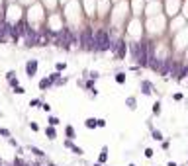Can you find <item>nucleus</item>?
Returning a JSON list of instances; mask_svg holds the SVG:
<instances>
[{
	"label": "nucleus",
	"instance_id": "obj_22",
	"mask_svg": "<svg viewBox=\"0 0 188 166\" xmlns=\"http://www.w3.org/2000/svg\"><path fill=\"white\" fill-rule=\"evenodd\" d=\"M0 137H4V139H10V137H12V133H10L8 129H4V127H2V129H0Z\"/></svg>",
	"mask_w": 188,
	"mask_h": 166
},
{
	"label": "nucleus",
	"instance_id": "obj_3",
	"mask_svg": "<svg viewBox=\"0 0 188 166\" xmlns=\"http://www.w3.org/2000/svg\"><path fill=\"white\" fill-rule=\"evenodd\" d=\"M78 47L86 53H94V29L90 25H84L78 31Z\"/></svg>",
	"mask_w": 188,
	"mask_h": 166
},
{
	"label": "nucleus",
	"instance_id": "obj_39",
	"mask_svg": "<svg viewBox=\"0 0 188 166\" xmlns=\"http://www.w3.org/2000/svg\"><path fill=\"white\" fill-rule=\"evenodd\" d=\"M169 166H178V164H176V162H169Z\"/></svg>",
	"mask_w": 188,
	"mask_h": 166
},
{
	"label": "nucleus",
	"instance_id": "obj_14",
	"mask_svg": "<svg viewBox=\"0 0 188 166\" xmlns=\"http://www.w3.org/2000/svg\"><path fill=\"white\" fill-rule=\"evenodd\" d=\"M49 88H53V84H51V80L49 78H41L39 80V90H49Z\"/></svg>",
	"mask_w": 188,
	"mask_h": 166
},
{
	"label": "nucleus",
	"instance_id": "obj_19",
	"mask_svg": "<svg viewBox=\"0 0 188 166\" xmlns=\"http://www.w3.org/2000/svg\"><path fill=\"white\" fill-rule=\"evenodd\" d=\"M41 104H43V100H41V98H34V100L30 102L31 108H41Z\"/></svg>",
	"mask_w": 188,
	"mask_h": 166
},
{
	"label": "nucleus",
	"instance_id": "obj_24",
	"mask_svg": "<svg viewBox=\"0 0 188 166\" xmlns=\"http://www.w3.org/2000/svg\"><path fill=\"white\" fill-rule=\"evenodd\" d=\"M8 86H10V88L20 86V84H18V78H10V80H8Z\"/></svg>",
	"mask_w": 188,
	"mask_h": 166
},
{
	"label": "nucleus",
	"instance_id": "obj_41",
	"mask_svg": "<svg viewBox=\"0 0 188 166\" xmlns=\"http://www.w3.org/2000/svg\"><path fill=\"white\" fill-rule=\"evenodd\" d=\"M130 166H135V164H130Z\"/></svg>",
	"mask_w": 188,
	"mask_h": 166
},
{
	"label": "nucleus",
	"instance_id": "obj_18",
	"mask_svg": "<svg viewBox=\"0 0 188 166\" xmlns=\"http://www.w3.org/2000/svg\"><path fill=\"white\" fill-rule=\"evenodd\" d=\"M47 123L53 125V127H57V125H59V117H57V115H49V117H47Z\"/></svg>",
	"mask_w": 188,
	"mask_h": 166
},
{
	"label": "nucleus",
	"instance_id": "obj_33",
	"mask_svg": "<svg viewBox=\"0 0 188 166\" xmlns=\"http://www.w3.org/2000/svg\"><path fill=\"white\" fill-rule=\"evenodd\" d=\"M161 147H163V151H166V149L170 147V143L169 141H161Z\"/></svg>",
	"mask_w": 188,
	"mask_h": 166
},
{
	"label": "nucleus",
	"instance_id": "obj_21",
	"mask_svg": "<svg viewBox=\"0 0 188 166\" xmlns=\"http://www.w3.org/2000/svg\"><path fill=\"white\" fill-rule=\"evenodd\" d=\"M67 82H69V78H67V76H61V78H59L57 82H55V86H65Z\"/></svg>",
	"mask_w": 188,
	"mask_h": 166
},
{
	"label": "nucleus",
	"instance_id": "obj_35",
	"mask_svg": "<svg viewBox=\"0 0 188 166\" xmlns=\"http://www.w3.org/2000/svg\"><path fill=\"white\" fill-rule=\"evenodd\" d=\"M96 96H98V90H96V88H92V90H90V98H96Z\"/></svg>",
	"mask_w": 188,
	"mask_h": 166
},
{
	"label": "nucleus",
	"instance_id": "obj_5",
	"mask_svg": "<svg viewBox=\"0 0 188 166\" xmlns=\"http://www.w3.org/2000/svg\"><path fill=\"white\" fill-rule=\"evenodd\" d=\"M37 71H39V61H37V59H30V61L26 63V74H28L30 78H34L37 74Z\"/></svg>",
	"mask_w": 188,
	"mask_h": 166
},
{
	"label": "nucleus",
	"instance_id": "obj_36",
	"mask_svg": "<svg viewBox=\"0 0 188 166\" xmlns=\"http://www.w3.org/2000/svg\"><path fill=\"white\" fill-rule=\"evenodd\" d=\"M41 108H43V111H51V106H49V104H45V102L41 104Z\"/></svg>",
	"mask_w": 188,
	"mask_h": 166
},
{
	"label": "nucleus",
	"instance_id": "obj_7",
	"mask_svg": "<svg viewBox=\"0 0 188 166\" xmlns=\"http://www.w3.org/2000/svg\"><path fill=\"white\" fill-rule=\"evenodd\" d=\"M63 147H65V149H71V151H73L74 154H78V156H82V154H84V151H82V149H80V147H77V145H74V143L71 141V139H67V141L63 143Z\"/></svg>",
	"mask_w": 188,
	"mask_h": 166
},
{
	"label": "nucleus",
	"instance_id": "obj_17",
	"mask_svg": "<svg viewBox=\"0 0 188 166\" xmlns=\"http://www.w3.org/2000/svg\"><path fill=\"white\" fill-rule=\"evenodd\" d=\"M114 80H116L118 84H126V74H123V72H116Z\"/></svg>",
	"mask_w": 188,
	"mask_h": 166
},
{
	"label": "nucleus",
	"instance_id": "obj_12",
	"mask_svg": "<svg viewBox=\"0 0 188 166\" xmlns=\"http://www.w3.org/2000/svg\"><path fill=\"white\" fill-rule=\"evenodd\" d=\"M84 127H86V129H96V127H98V119H96V117H88V119L84 121Z\"/></svg>",
	"mask_w": 188,
	"mask_h": 166
},
{
	"label": "nucleus",
	"instance_id": "obj_25",
	"mask_svg": "<svg viewBox=\"0 0 188 166\" xmlns=\"http://www.w3.org/2000/svg\"><path fill=\"white\" fill-rule=\"evenodd\" d=\"M65 68H67V63H57V65H55V71H59V72L65 71Z\"/></svg>",
	"mask_w": 188,
	"mask_h": 166
},
{
	"label": "nucleus",
	"instance_id": "obj_34",
	"mask_svg": "<svg viewBox=\"0 0 188 166\" xmlns=\"http://www.w3.org/2000/svg\"><path fill=\"white\" fill-rule=\"evenodd\" d=\"M8 143L12 145V147H16V149H18V141H16V139H12V137H10V139H8Z\"/></svg>",
	"mask_w": 188,
	"mask_h": 166
},
{
	"label": "nucleus",
	"instance_id": "obj_27",
	"mask_svg": "<svg viewBox=\"0 0 188 166\" xmlns=\"http://www.w3.org/2000/svg\"><path fill=\"white\" fill-rule=\"evenodd\" d=\"M90 78H92V80H98V78H100V72H96V71H90Z\"/></svg>",
	"mask_w": 188,
	"mask_h": 166
},
{
	"label": "nucleus",
	"instance_id": "obj_9",
	"mask_svg": "<svg viewBox=\"0 0 188 166\" xmlns=\"http://www.w3.org/2000/svg\"><path fill=\"white\" fill-rule=\"evenodd\" d=\"M98 162L100 164H106L108 162V147H102V151L98 154Z\"/></svg>",
	"mask_w": 188,
	"mask_h": 166
},
{
	"label": "nucleus",
	"instance_id": "obj_28",
	"mask_svg": "<svg viewBox=\"0 0 188 166\" xmlns=\"http://www.w3.org/2000/svg\"><path fill=\"white\" fill-rule=\"evenodd\" d=\"M173 100H176V102H180V100H184V96H182L180 92H176V94H173Z\"/></svg>",
	"mask_w": 188,
	"mask_h": 166
},
{
	"label": "nucleus",
	"instance_id": "obj_2",
	"mask_svg": "<svg viewBox=\"0 0 188 166\" xmlns=\"http://www.w3.org/2000/svg\"><path fill=\"white\" fill-rule=\"evenodd\" d=\"M112 47V33L110 29L100 28L94 31V53H106Z\"/></svg>",
	"mask_w": 188,
	"mask_h": 166
},
{
	"label": "nucleus",
	"instance_id": "obj_29",
	"mask_svg": "<svg viewBox=\"0 0 188 166\" xmlns=\"http://www.w3.org/2000/svg\"><path fill=\"white\" fill-rule=\"evenodd\" d=\"M145 158H153V149H145Z\"/></svg>",
	"mask_w": 188,
	"mask_h": 166
},
{
	"label": "nucleus",
	"instance_id": "obj_16",
	"mask_svg": "<svg viewBox=\"0 0 188 166\" xmlns=\"http://www.w3.org/2000/svg\"><path fill=\"white\" fill-rule=\"evenodd\" d=\"M151 137L155 139V141H163V133H161L159 129H155V127L151 129Z\"/></svg>",
	"mask_w": 188,
	"mask_h": 166
},
{
	"label": "nucleus",
	"instance_id": "obj_20",
	"mask_svg": "<svg viewBox=\"0 0 188 166\" xmlns=\"http://www.w3.org/2000/svg\"><path fill=\"white\" fill-rule=\"evenodd\" d=\"M153 115H161V102H155L153 104Z\"/></svg>",
	"mask_w": 188,
	"mask_h": 166
},
{
	"label": "nucleus",
	"instance_id": "obj_37",
	"mask_svg": "<svg viewBox=\"0 0 188 166\" xmlns=\"http://www.w3.org/2000/svg\"><path fill=\"white\" fill-rule=\"evenodd\" d=\"M82 76H84V78L90 76V71H88V68H84V71H82Z\"/></svg>",
	"mask_w": 188,
	"mask_h": 166
},
{
	"label": "nucleus",
	"instance_id": "obj_40",
	"mask_svg": "<svg viewBox=\"0 0 188 166\" xmlns=\"http://www.w3.org/2000/svg\"><path fill=\"white\" fill-rule=\"evenodd\" d=\"M92 166H102V164H100V162H96V164H92Z\"/></svg>",
	"mask_w": 188,
	"mask_h": 166
},
{
	"label": "nucleus",
	"instance_id": "obj_32",
	"mask_svg": "<svg viewBox=\"0 0 188 166\" xmlns=\"http://www.w3.org/2000/svg\"><path fill=\"white\" fill-rule=\"evenodd\" d=\"M12 90H14L16 94H26V90H24L22 86H16V88H12Z\"/></svg>",
	"mask_w": 188,
	"mask_h": 166
},
{
	"label": "nucleus",
	"instance_id": "obj_23",
	"mask_svg": "<svg viewBox=\"0 0 188 166\" xmlns=\"http://www.w3.org/2000/svg\"><path fill=\"white\" fill-rule=\"evenodd\" d=\"M14 166H34V164H28V162H24L22 158H16V160H14Z\"/></svg>",
	"mask_w": 188,
	"mask_h": 166
},
{
	"label": "nucleus",
	"instance_id": "obj_4",
	"mask_svg": "<svg viewBox=\"0 0 188 166\" xmlns=\"http://www.w3.org/2000/svg\"><path fill=\"white\" fill-rule=\"evenodd\" d=\"M112 55H114L118 61H122L127 53V43L122 39V37H112V47H110Z\"/></svg>",
	"mask_w": 188,
	"mask_h": 166
},
{
	"label": "nucleus",
	"instance_id": "obj_6",
	"mask_svg": "<svg viewBox=\"0 0 188 166\" xmlns=\"http://www.w3.org/2000/svg\"><path fill=\"white\" fill-rule=\"evenodd\" d=\"M139 86H141V94H143V96H151V94H155V86H153V82H149L147 78H143Z\"/></svg>",
	"mask_w": 188,
	"mask_h": 166
},
{
	"label": "nucleus",
	"instance_id": "obj_13",
	"mask_svg": "<svg viewBox=\"0 0 188 166\" xmlns=\"http://www.w3.org/2000/svg\"><path fill=\"white\" fill-rule=\"evenodd\" d=\"M126 106H127L130 110L135 111V110H137V100L133 98V96H127V98H126Z\"/></svg>",
	"mask_w": 188,
	"mask_h": 166
},
{
	"label": "nucleus",
	"instance_id": "obj_10",
	"mask_svg": "<svg viewBox=\"0 0 188 166\" xmlns=\"http://www.w3.org/2000/svg\"><path fill=\"white\" fill-rule=\"evenodd\" d=\"M28 151H30L31 154H35V156H39L41 160H43V158H45V152H43V151H41V149H37V147H34V145H30V147H28Z\"/></svg>",
	"mask_w": 188,
	"mask_h": 166
},
{
	"label": "nucleus",
	"instance_id": "obj_38",
	"mask_svg": "<svg viewBox=\"0 0 188 166\" xmlns=\"http://www.w3.org/2000/svg\"><path fill=\"white\" fill-rule=\"evenodd\" d=\"M98 127H106V119H98Z\"/></svg>",
	"mask_w": 188,
	"mask_h": 166
},
{
	"label": "nucleus",
	"instance_id": "obj_15",
	"mask_svg": "<svg viewBox=\"0 0 188 166\" xmlns=\"http://www.w3.org/2000/svg\"><path fill=\"white\" fill-rule=\"evenodd\" d=\"M61 76H63V74L59 72V71H55V72H51V74H49V76H47V78H49V80H51V84H53V86H55V82H57V80L61 78Z\"/></svg>",
	"mask_w": 188,
	"mask_h": 166
},
{
	"label": "nucleus",
	"instance_id": "obj_8",
	"mask_svg": "<svg viewBox=\"0 0 188 166\" xmlns=\"http://www.w3.org/2000/svg\"><path fill=\"white\" fill-rule=\"evenodd\" d=\"M45 135H47L49 141H55V139H57V129H55L53 125H47V127H45Z\"/></svg>",
	"mask_w": 188,
	"mask_h": 166
},
{
	"label": "nucleus",
	"instance_id": "obj_11",
	"mask_svg": "<svg viewBox=\"0 0 188 166\" xmlns=\"http://www.w3.org/2000/svg\"><path fill=\"white\" fill-rule=\"evenodd\" d=\"M65 135H67V139H71V141L77 139V131H74L73 125H67V127H65Z\"/></svg>",
	"mask_w": 188,
	"mask_h": 166
},
{
	"label": "nucleus",
	"instance_id": "obj_31",
	"mask_svg": "<svg viewBox=\"0 0 188 166\" xmlns=\"http://www.w3.org/2000/svg\"><path fill=\"white\" fill-rule=\"evenodd\" d=\"M10 78H16V71H8L6 72V80H10Z\"/></svg>",
	"mask_w": 188,
	"mask_h": 166
},
{
	"label": "nucleus",
	"instance_id": "obj_1",
	"mask_svg": "<svg viewBox=\"0 0 188 166\" xmlns=\"http://www.w3.org/2000/svg\"><path fill=\"white\" fill-rule=\"evenodd\" d=\"M55 47H61L63 51H71L74 45H78V33L71 28H63L57 31L55 39H51Z\"/></svg>",
	"mask_w": 188,
	"mask_h": 166
},
{
	"label": "nucleus",
	"instance_id": "obj_30",
	"mask_svg": "<svg viewBox=\"0 0 188 166\" xmlns=\"http://www.w3.org/2000/svg\"><path fill=\"white\" fill-rule=\"evenodd\" d=\"M84 84H86V80H82V78H78V80H77V86H78V88H82V90H84Z\"/></svg>",
	"mask_w": 188,
	"mask_h": 166
},
{
	"label": "nucleus",
	"instance_id": "obj_26",
	"mask_svg": "<svg viewBox=\"0 0 188 166\" xmlns=\"http://www.w3.org/2000/svg\"><path fill=\"white\" fill-rule=\"evenodd\" d=\"M30 129L34 131V133H37V131H39V125H37L35 121H31V123H30Z\"/></svg>",
	"mask_w": 188,
	"mask_h": 166
}]
</instances>
